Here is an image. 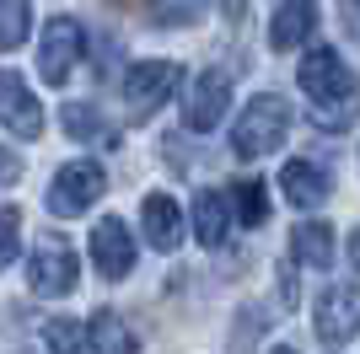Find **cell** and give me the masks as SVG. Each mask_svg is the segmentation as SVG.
<instances>
[{
	"label": "cell",
	"instance_id": "obj_1",
	"mask_svg": "<svg viewBox=\"0 0 360 354\" xmlns=\"http://www.w3.org/2000/svg\"><path fill=\"white\" fill-rule=\"evenodd\" d=\"M296 86L307 91L312 118H317L328 134H339L349 118L360 113V86H355V75H349V65L333 54L328 44H317V48H307V54H301Z\"/></svg>",
	"mask_w": 360,
	"mask_h": 354
},
{
	"label": "cell",
	"instance_id": "obj_2",
	"mask_svg": "<svg viewBox=\"0 0 360 354\" xmlns=\"http://www.w3.org/2000/svg\"><path fill=\"white\" fill-rule=\"evenodd\" d=\"M285 134H290V103L280 91H258V97H248V107L231 124V150L242 162H258V156L285 145Z\"/></svg>",
	"mask_w": 360,
	"mask_h": 354
},
{
	"label": "cell",
	"instance_id": "obj_3",
	"mask_svg": "<svg viewBox=\"0 0 360 354\" xmlns=\"http://www.w3.org/2000/svg\"><path fill=\"white\" fill-rule=\"evenodd\" d=\"M178 81H183V70L172 65V59H140V65H129L124 81H119L124 113H129V118H150L172 91H178Z\"/></svg>",
	"mask_w": 360,
	"mask_h": 354
},
{
	"label": "cell",
	"instance_id": "obj_4",
	"mask_svg": "<svg viewBox=\"0 0 360 354\" xmlns=\"http://www.w3.org/2000/svg\"><path fill=\"white\" fill-rule=\"evenodd\" d=\"M27 284H32V295H44V301H60V295L75 290V252L65 247L60 236H38V242H32Z\"/></svg>",
	"mask_w": 360,
	"mask_h": 354
},
{
	"label": "cell",
	"instance_id": "obj_5",
	"mask_svg": "<svg viewBox=\"0 0 360 354\" xmlns=\"http://www.w3.org/2000/svg\"><path fill=\"white\" fill-rule=\"evenodd\" d=\"M81 22L75 16H49L44 22V44H38V75H44V86H65L75 70V59H81Z\"/></svg>",
	"mask_w": 360,
	"mask_h": 354
},
{
	"label": "cell",
	"instance_id": "obj_6",
	"mask_svg": "<svg viewBox=\"0 0 360 354\" xmlns=\"http://www.w3.org/2000/svg\"><path fill=\"white\" fill-rule=\"evenodd\" d=\"M103 188H108V172L97 162H70L49 183V209L54 215H81V209H91L103 199Z\"/></svg>",
	"mask_w": 360,
	"mask_h": 354
},
{
	"label": "cell",
	"instance_id": "obj_7",
	"mask_svg": "<svg viewBox=\"0 0 360 354\" xmlns=\"http://www.w3.org/2000/svg\"><path fill=\"white\" fill-rule=\"evenodd\" d=\"M312 327H317V339L328 343V349L355 339V333H360V290H355V284H328V290L317 295Z\"/></svg>",
	"mask_w": 360,
	"mask_h": 354
},
{
	"label": "cell",
	"instance_id": "obj_8",
	"mask_svg": "<svg viewBox=\"0 0 360 354\" xmlns=\"http://www.w3.org/2000/svg\"><path fill=\"white\" fill-rule=\"evenodd\" d=\"M226 107H231V81H226L221 70H199L194 86L183 91V124L194 134H210L226 118Z\"/></svg>",
	"mask_w": 360,
	"mask_h": 354
},
{
	"label": "cell",
	"instance_id": "obj_9",
	"mask_svg": "<svg viewBox=\"0 0 360 354\" xmlns=\"http://www.w3.org/2000/svg\"><path fill=\"white\" fill-rule=\"evenodd\" d=\"M0 124H6L16 140H38V134H44V107H38L32 86L16 70H0Z\"/></svg>",
	"mask_w": 360,
	"mask_h": 354
},
{
	"label": "cell",
	"instance_id": "obj_10",
	"mask_svg": "<svg viewBox=\"0 0 360 354\" xmlns=\"http://www.w3.org/2000/svg\"><path fill=\"white\" fill-rule=\"evenodd\" d=\"M91 263L103 280H129L135 274V236L124 221H97L91 225Z\"/></svg>",
	"mask_w": 360,
	"mask_h": 354
},
{
	"label": "cell",
	"instance_id": "obj_11",
	"mask_svg": "<svg viewBox=\"0 0 360 354\" xmlns=\"http://www.w3.org/2000/svg\"><path fill=\"white\" fill-rule=\"evenodd\" d=\"M140 225H146V242L156 252H178L183 242V209L172 193H146V204H140Z\"/></svg>",
	"mask_w": 360,
	"mask_h": 354
},
{
	"label": "cell",
	"instance_id": "obj_12",
	"mask_svg": "<svg viewBox=\"0 0 360 354\" xmlns=\"http://www.w3.org/2000/svg\"><path fill=\"white\" fill-rule=\"evenodd\" d=\"M328 188H333V177L323 172L317 162H301V156H296V162L280 166V193H285L296 209H317L323 199H328Z\"/></svg>",
	"mask_w": 360,
	"mask_h": 354
},
{
	"label": "cell",
	"instance_id": "obj_13",
	"mask_svg": "<svg viewBox=\"0 0 360 354\" xmlns=\"http://www.w3.org/2000/svg\"><path fill=\"white\" fill-rule=\"evenodd\" d=\"M312 27H317V6L312 0H285V6L274 11V22H269V44L280 48V54H290V48H301L307 38H312Z\"/></svg>",
	"mask_w": 360,
	"mask_h": 354
},
{
	"label": "cell",
	"instance_id": "obj_14",
	"mask_svg": "<svg viewBox=\"0 0 360 354\" xmlns=\"http://www.w3.org/2000/svg\"><path fill=\"white\" fill-rule=\"evenodd\" d=\"M60 124H65V134H70L75 145H119V134H113V124H108L103 113L91 103H65L60 107Z\"/></svg>",
	"mask_w": 360,
	"mask_h": 354
},
{
	"label": "cell",
	"instance_id": "obj_15",
	"mask_svg": "<svg viewBox=\"0 0 360 354\" xmlns=\"http://www.w3.org/2000/svg\"><path fill=\"white\" fill-rule=\"evenodd\" d=\"M226 231H231V204H226L221 188H199L194 199V236L205 242V247H221Z\"/></svg>",
	"mask_w": 360,
	"mask_h": 354
},
{
	"label": "cell",
	"instance_id": "obj_16",
	"mask_svg": "<svg viewBox=\"0 0 360 354\" xmlns=\"http://www.w3.org/2000/svg\"><path fill=\"white\" fill-rule=\"evenodd\" d=\"M290 258L307 268H333V225L323 221H301L290 231Z\"/></svg>",
	"mask_w": 360,
	"mask_h": 354
},
{
	"label": "cell",
	"instance_id": "obj_17",
	"mask_svg": "<svg viewBox=\"0 0 360 354\" xmlns=\"http://www.w3.org/2000/svg\"><path fill=\"white\" fill-rule=\"evenodd\" d=\"M86 343L97 354H135V333H129V322H124L119 311H97L86 327Z\"/></svg>",
	"mask_w": 360,
	"mask_h": 354
},
{
	"label": "cell",
	"instance_id": "obj_18",
	"mask_svg": "<svg viewBox=\"0 0 360 354\" xmlns=\"http://www.w3.org/2000/svg\"><path fill=\"white\" fill-rule=\"evenodd\" d=\"M226 204L237 209L231 221H242V225H264V221H269V193H264V183H258V177H242L237 188L226 193Z\"/></svg>",
	"mask_w": 360,
	"mask_h": 354
},
{
	"label": "cell",
	"instance_id": "obj_19",
	"mask_svg": "<svg viewBox=\"0 0 360 354\" xmlns=\"http://www.w3.org/2000/svg\"><path fill=\"white\" fill-rule=\"evenodd\" d=\"M27 27H32V6L27 0H0V54L27 44Z\"/></svg>",
	"mask_w": 360,
	"mask_h": 354
},
{
	"label": "cell",
	"instance_id": "obj_20",
	"mask_svg": "<svg viewBox=\"0 0 360 354\" xmlns=\"http://www.w3.org/2000/svg\"><path fill=\"white\" fill-rule=\"evenodd\" d=\"M44 349L49 354H86V333L70 317H49L44 322Z\"/></svg>",
	"mask_w": 360,
	"mask_h": 354
},
{
	"label": "cell",
	"instance_id": "obj_21",
	"mask_svg": "<svg viewBox=\"0 0 360 354\" xmlns=\"http://www.w3.org/2000/svg\"><path fill=\"white\" fill-rule=\"evenodd\" d=\"M205 16V0H150V22L162 27H188Z\"/></svg>",
	"mask_w": 360,
	"mask_h": 354
},
{
	"label": "cell",
	"instance_id": "obj_22",
	"mask_svg": "<svg viewBox=\"0 0 360 354\" xmlns=\"http://www.w3.org/2000/svg\"><path fill=\"white\" fill-rule=\"evenodd\" d=\"M16 247H22V209L0 204V268H11Z\"/></svg>",
	"mask_w": 360,
	"mask_h": 354
},
{
	"label": "cell",
	"instance_id": "obj_23",
	"mask_svg": "<svg viewBox=\"0 0 360 354\" xmlns=\"http://www.w3.org/2000/svg\"><path fill=\"white\" fill-rule=\"evenodd\" d=\"M16 177H22V162H16V150L0 145V188H11Z\"/></svg>",
	"mask_w": 360,
	"mask_h": 354
},
{
	"label": "cell",
	"instance_id": "obj_24",
	"mask_svg": "<svg viewBox=\"0 0 360 354\" xmlns=\"http://www.w3.org/2000/svg\"><path fill=\"white\" fill-rule=\"evenodd\" d=\"M280 301H285V306H296V263H280Z\"/></svg>",
	"mask_w": 360,
	"mask_h": 354
},
{
	"label": "cell",
	"instance_id": "obj_25",
	"mask_svg": "<svg viewBox=\"0 0 360 354\" xmlns=\"http://www.w3.org/2000/svg\"><path fill=\"white\" fill-rule=\"evenodd\" d=\"M345 22H349V32L360 38V0H345Z\"/></svg>",
	"mask_w": 360,
	"mask_h": 354
},
{
	"label": "cell",
	"instance_id": "obj_26",
	"mask_svg": "<svg viewBox=\"0 0 360 354\" xmlns=\"http://www.w3.org/2000/svg\"><path fill=\"white\" fill-rule=\"evenodd\" d=\"M349 263H355V274H360V231L349 236Z\"/></svg>",
	"mask_w": 360,
	"mask_h": 354
},
{
	"label": "cell",
	"instance_id": "obj_27",
	"mask_svg": "<svg viewBox=\"0 0 360 354\" xmlns=\"http://www.w3.org/2000/svg\"><path fill=\"white\" fill-rule=\"evenodd\" d=\"M274 354H296V349H290V343H280V349H274Z\"/></svg>",
	"mask_w": 360,
	"mask_h": 354
}]
</instances>
